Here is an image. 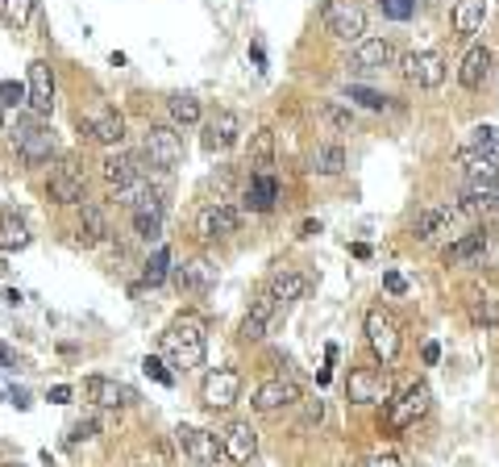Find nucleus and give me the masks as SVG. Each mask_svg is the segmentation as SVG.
Wrapping results in <instances>:
<instances>
[{
	"label": "nucleus",
	"instance_id": "bb28decb",
	"mask_svg": "<svg viewBox=\"0 0 499 467\" xmlns=\"http://www.w3.org/2000/svg\"><path fill=\"white\" fill-rule=\"evenodd\" d=\"M499 205V184H466L458 197V209L462 218H483Z\"/></svg>",
	"mask_w": 499,
	"mask_h": 467
},
{
	"label": "nucleus",
	"instance_id": "39448f33",
	"mask_svg": "<svg viewBox=\"0 0 499 467\" xmlns=\"http://www.w3.org/2000/svg\"><path fill=\"white\" fill-rule=\"evenodd\" d=\"M363 326H366V342H371L374 359H379V363H395V355H400V347H404L400 321H395L383 305H374V309H366Z\"/></svg>",
	"mask_w": 499,
	"mask_h": 467
},
{
	"label": "nucleus",
	"instance_id": "c85d7f7f",
	"mask_svg": "<svg viewBox=\"0 0 499 467\" xmlns=\"http://www.w3.org/2000/svg\"><path fill=\"white\" fill-rule=\"evenodd\" d=\"M75 234H79V242L84 247H100V242H108V218H105V209L100 205H79V226H75Z\"/></svg>",
	"mask_w": 499,
	"mask_h": 467
},
{
	"label": "nucleus",
	"instance_id": "0eeeda50",
	"mask_svg": "<svg viewBox=\"0 0 499 467\" xmlns=\"http://www.w3.org/2000/svg\"><path fill=\"white\" fill-rule=\"evenodd\" d=\"M429 405H433L429 384H421V380H416L412 388H404L400 397L392 401V409H387V434H400V430L416 426V421L429 413Z\"/></svg>",
	"mask_w": 499,
	"mask_h": 467
},
{
	"label": "nucleus",
	"instance_id": "f8f14e48",
	"mask_svg": "<svg viewBox=\"0 0 499 467\" xmlns=\"http://www.w3.org/2000/svg\"><path fill=\"white\" fill-rule=\"evenodd\" d=\"M84 401H92L96 409H129L137 405V388L113 376H88L84 380Z\"/></svg>",
	"mask_w": 499,
	"mask_h": 467
},
{
	"label": "nucleus",
	"instance_id": "ea45409f",
	"mask_svg": "<svg viewBox=\"0 0 499 467\" xmlns=\"http://www.w3.org/2000/svg\"><path fill=\"white\" fill-rule=\"evenodd\" d=\"M321 121L329 129H337V134H350V129H354V109H345V105H337V100H324V105H321Z\"/></svg>",
	"mask_w": 499,
	"mask_h": 467
},
{
	"label": "nucleus",
	"instance_id": "4be33fe9",
	"mask_svg": "<svg viewBox=\"0 0 499 467\" xmlns=\"http://www.w3.org/2000/svg\"><path fill=\"white\" fill-rule=\"evenodd\" d=\"M400 63V50L392 38H363L354 46V67L358 71H387Z\"/></svg>",
	"mask_w": 499,
	"mask_h": 467
},
{
	"label": "nucleus",
	"instance_id": "423d86ee",
	"mask_svg": "<svg viewBox=\"0 0 499 467\" xmlns=\"http://www.w3.org/2000/svg\"><path fill=\"white\" fill-rule=\"evenodd\" d=\"M324 30L337 42H354L358 46L366 38V9L358 0H329L324 5Z\"/></svg>",
	"mask_w": 499,
	"mask_h": 467
},
{
	"label": "nucleus",
	"instance_id": "4468645a",
	"mask_svg": "<svg viewBox=\"0 0 499 467\" xmlns=\"http://www.w3.org/2000/svg\"><path fill=\"white\" fill-rule=\"evenodd\" d=\"M458 221H462L458 205H429V209L416 213L412 234H416V242H441V239H450Z\"/></svg>",
	"mask_w": 499,
	"mask_h": 467
},
{
	"label": "nucleus",
	"instance_id": "ddd939ff",
	"mask_svg": "<svg viewBox=\"0 0 499 467\" xmlns=\"http://www.w3.org/2000/svg\"><path fill=\"white\" fill-rule=\"evenodd\" d=\"M25 105H30L34 117H50L55 113V67L46 59L30 63V80H25Z\"/></svg>",
	"mask_w": 499,
	"mask_h": 467
},
{
	"label": "nucleus",
	"instance_id": "2f4dec72",
	"mask_svg": "<svg viewBox=\"0 0 499 467\" xmlns=\"http://www.w3.org/2000/svg\"><path fill=\"white\" fill-rule=\"evenodd\" d=\"M245 159H250V168L254 171H271V163H274V129L271 126H258L254 134H250Z\"/></svg>",
	"mask_w": 499,
	"mask_h": 467
},
{
	"label": "nucleus",
	"instance_id": "864d4df0",
	"mask_svg": "<svg viewBox=\"0 0 499 467\" xmlns=\"http://www.w3.org/2000/svg\"><path fill=\"white\" fill-rule=\"evenodd\" d=\"M300 234H304V239H313V234H321V221H304V226H300Z\"/></svg>",
	"mask_w": 499,
	"mask_h": 467
},
{
	"label": "nucleus",
	"instance_id": "e433bc0d",
	"mask_svg": "<svg viewBox=\"0 0 499 467\" xmlns=\"http://www.w3.org/2000/svg\"><path fill=\"white\" fill-rule=\"evenodd\" d=\"M163 213L166 209H134L129 218H134V234L142 242H158L163 239Z\"/></svg>",
	"mask_w": 499,
	"mask_h": 467
},
{
	"label": "nucleus",
	"instance_id": "a211bd4d",
	"mask_svg": "<svg viewBox=\"0 0 499 467\" xmlns=\"http://www.w3.org/2000/svg\"><path fill=\"white\" fill-rule=\"evenodd\" d=\"M279 300L271 297V292H258L254 300H250V309H245V318H242V330H237V334H242L245 342H258V339H266V334H271V326L274 321H279Z\"/></svg>",
	"mask_w": 499,
	"mask_h": 467
},
{
	"label": "nucleus",
	"instance_id": "de8ad7c7",
	"mask_svg": "<svg viewBox=\"0 0 499 467\" xmlns=\"http://www.w3.org/2000/svg\"><path fill=\"white\" fill-rule=\"evenodd\" d=\"M0 368H21L17 350H9V347H5V342H0Z\"/></svg>",
	"mask_w": 499,
	"mask_h": 467
},
{
	"label": "nucleus",
	"instance_id": "a18cd8bd",
	"mask_svg": "<svg viewBox=\"0 0 499 467\" xmlns=\"http://www.w3.org/2000/svg\"><path fill=\"white\" fill-rule=\"evenodd\" d=\"M324 421V401H304V418H300V430H313Z\"/></svg>",
	"mask_w": 499,
	"mask_h": 467
},
{
	"label": "nucleus",
	"instance_id": "20e7f679",
	"mask_svg": "<svg viewBox=\"0 0 499 467\" xmlns=\"http://www.w3.org/2000/svg\"><path fill=\"white\" fill-rule=\"evenodd\" d=\"M184 159V138L175 126H146L142 129V163L155 171H175Z\"/></svg>",
	"mask_w": 499,
	"mask_h": 467
},
{
	"label": "nucleus",
	"instance_id": "5fc2aeb1",
	"mask_svg": "<svg viewBox=\"0 0 499 467\" xmlns=\"http://www.w3.org/2000/svg\"><path fill=\"white\" fill-rule=\"evenodd\" d=\"M0 134H5V109H0Z\"/></svg>",
	"mask_w": 499,
	"mask_h": 467
},
{
	"label": "nucleus",
	"instance_id": "4c0bfd02",
	"mask_svg": "<svg viewBox=\"0 0 499 467\" xmlns=\"http://www.w3.org/2000/svg\"><path fill=\"white\" fill-rule=\"evenodd\" d=\"M166 276H171V250L155 247V255H150L146 268H142V284H146V289H158Z\"/></svg>",
	"mask_w": 499,
	"mask_h": 467
},
{
	"label": "nucleus",
	"instance_id": "1a4fd4ad",
	"mask_svg": "<svg viewBox=\"0 0 499 467\" xmlns=\"http://www.w3.org/2000/svg\"><path fill=\"white\" fill-rule=\"evenodd\" d=\"M237 229H242V213L225 200H208L205 209L196 213V234L205 242H221V239H234Z\"/></svg>",
	"mask_w": 499,
	"mask_h": 467
},
{
	"label": "nucleus",
	"instance_id": "09e8293b",
	"mask_svg": "<svg viewBox=\"0 0 499 467\" xmlns=\"http://www.w3.org/2000/svg\"><path fill=\"white\" fill-rule=\"evenodd\" d=\"M46 401H55V405H67V401H71V388H67V384H55Z\"/></svg>",
	"mask_w": 499,
	"mask_h": 467
},
{
	"label": "nucleus",
	"instance_id": "5701e85b",
	"mask_svg": "<svg viewBox=\"0 0 499 467\" xmlns=\"http://www.w3.org/2000/svg\"><path fill=\"white\" fill-rule=\"evenodd\" d=\"M491 247V234L487 229H470V234H462V239H454L450 247L441 250V263L445 268H458V263H474V259H483Z\"/></svg>",
	"mask_w": 499,
	"mask_h": 467
},
{
	"label": "nucleus",
	"instance_id": "2eb2a0df",
	"mask_svg": "<svg viewBox=\"0 0 499 467\" xmlns=\"http://www.w3.org/2000/svg\"><path fill=\"white\" fill-rule=\"evenodd\" d=\"M79 134L105 150H117L125 142V117L117 109H100L92 117H79Z\"/></svg>",
	"mask_w": 499,
	"mask_h": 467
},
{
	"label": "nucleus",
	"instance_id": "a19ab883",
	"mask_svg": "<svg viewBox=\"0 0 499 467\" xmlns=\"http://www.w3.org/2000/svg\"><path fill=\"white\" fill-rule=\"evenodd\" d=\"M345 100H358L363 109H374V113H383L392 105V96H383V92H374V88H363V84H345Z\"/></svg>",
	"mask_w": 499,
	"mask_h": 467
},
{
	"label": "nucleus",
	"instance_id": "473e14b6",
	"mask_svg": "<svg viewBox=\"0 0 499 467\" xmlns=\"http://www.w3.org/2000/svg\"><path fill=\"white\" fill-rule=\"evenodd\" d=\"M466 305H470V318L479 321V326H495L499 321V292L491 289H466Z\"/></svg>",
	"mask_w": 499,
	"mask_h": 467
},
{
	"label": "nucleus",
	"instance_id": "aec40b11",
	"mask_svg": "<svg viewBox=\"0 0 499 467\" xmlns=\"http://www.w3.org/2000/svg\"><path fill=\"white\" fill-rule=\"evenodd\" d=\"M221 447H225V459L237 467H245L250 459L258 455V434L250 421H229L225 430H221Z\"/></svg>",
	"mask_w": 499,
	"mask_h": 467
},
{
	"label": "nucleus",
	"instance_id": "cd10ccee",
	"mask_svg": "<svg viewBox=\"0 0 499 467\" xmlns=\"http://www.w3.org/2000/svg\"><path fill=\"white\" fill-rule=\"evenodd\" d=\"M266 292H271L279 305H292V300H300L304 292H308V276H304L300 268H279L271 276V284H266Z\"/></svg>",
	"mask_w": 499,
	"mask_h": 467
},
{
	"label": "nucleus",
	"instance_id": "6e6d98bb",
	"mask_svg": "<svg viewBox=\"0 0 499 467\" xmlns=\"http://www.w3.org/2000/svg\"><path fill=\"white\" fill-rule=\"evenodd\" d=\"M5 467H25V463H5Z\"/></svg>",
	"mask_w": 499,
	"mask_h": 467
},
{
	"label": "nucleus",
	"instance_id": "9b49d317",
	"mask_svg": "<svg viewBox=\"0 0 499 467\" xmlns=\"http://www.w3.org/2000/svg\"><path fill=\"white\" fill-rule=\"evenodd\" d=\"M175 442L184 451V459H192L196 467H213L216 459H225V447L213 430H200V426H179L175 430Z\"/></svg>",
	"mask_w": 499,
	"mask_h": 467
},
{
	"label": "nucleus",
	"instance_id": "c03bdc74",
	"mask_svg": "<svg viewBox=\"0 0 499 467\" xmlns=\"http://www.w3.org/2000/svg\"><path fill=\"white\" fill-rule=\"evenodd\" d=\"M142 371H146L150 380H158V384H163V388H171V384H175V376H171V371L163 368V359H155V355H146V363H142Z\"/></svg>",
	"mask_w": 499,
	"mask_h": 467
},
{
	"label": "nucleus",
	"instance_id": "f704fd0d",
	"mask_svg": "<svg viewBox=\"0 0 499 467\" xmlns=\"http://www.w3.org/2000/svg\"><path fill=\"white\" fill-rule=\"evenodd\" d=\"M166 113H171V121L175 126H200V117H205V109H200L196 96H187V92H175V96H166Z\"/></svg>",
	"mask_w": 499,
	"mask_h": 467
},
{
	"label": "nucleus",
	"instance_id": "8fccbe9b",
	"mask_svg": "<svg viewBox=\"0 0 499 467\" xmlns=\"http://www.w3.org/2000/svg\"><path fill=\"white\" fill-rule=\"evenodd\" d=\"M366 467H400V459L395 455H371L366 459Z\"/></svg>",
	"mask_w": 499,
	"mask_h": 467
},
{
	"label": "nucleus",
	"instance_id": "7c9ffc66",
	"mask_svg": "<svg viewBox=\"0 0 499 467\" xmlns=\"http://www.w3.org/2000/svg\"><path fill=\"white\" fill-rule=\"evenodd\" d=\"M308 171L313 176H342L345 171V147L342 142H316L308 155Z\"/></svg>",
	"mask_w": 499,
	"mask_h": 467
},
{
	"label": "nucleus",
	"instance_id": "c9c22d12",
	"mask_svg": "<svg viewBox=\"0 0 499 467\" xmlns=\"http://www.w3.org/2000/svg\"><path fill=\"white\" fill-rule=\"evenodd\" d=\"M34 9H38V0H0V21L9 30H25L34 21Z\"/></svg>",
	"mask_w": 499,
	"mask_h": 467
},
{
	"label": "nucleus",
	"instance_id": "f257e3e1",
	"mask_svg": "<svg viewBox=\"0 0 499 467\" xmlns=\"http://www.w3.org/2000/svg\"><path fill=\"white\" fill-rule=\"evenodd\" d=\"M158 347H163V355L171 359V368L179 371H192L205 363V350H208V326L200 313H192V309H184V313H175L171 318V326L158 334Z\"/></svg>",
	"mask_w": 499,
	"mask_h": 467
},
{
	"label": "nucleus",
	"instance_id": "58836bf2",
	"mask_svg": "<svg viewBox=\"0 0 499 467\" xmlns=\"http://www.w3.org/2000/svg\"><path fill=\"white\" fill-rule=\"evenodd\" d=\"M462 150H470V155H495L499 159V134L491 126H474L470 138L462 142Z\"/></svg>",
	"mask_w": 499,
	"mask_h": 467
},
{
	"label": "nucleus",
	"instance_id": "dca6fc26",
	"mask_svg": "<svg viewBox=\"0 0 499 467\" xmlns=\"http://www.w3.org/2000/svg\"><path fill=\"white\" fill-rule=\"evenodd\" d=\"M400 71L416 88H429V92L445 84V59H441L437 50H412V55H404Z\"/></svg>",
	"mask_w": 499,
	"mask_h": 467
},
{
	"label": "nucleus",
	"instance_id": "37998d69",
	"mask_svg": "<svg viewBox=\"0 0 499 467\" xmlns=\"http://www.w3.org/2000/svg\"><path fill=\"white\" fill-rule=\"evenodd\" d=\"M379 5H383V13L395 21H408L412 13H416V0H379Z\"/></svg>",
	"mask_w": 499,
	"mask_h": 467
},
{
	"label": "nucleus",
	"instance_id": "a878e982",
	"mask_svg": "<svg viewBox=\"0 0 499 467\" xmlns=\"http://www.w3.org/2000/svg\"><path fill=\"white\" fill-rule=\"evenodd\" d=\"M491 76V50L487 46H470L466 55H462V67H458V84L466 92L483 88V80Z\"/></svg>",
	"mask_w": 499,
	"mask_h": 467
},
{
	"label": "nucleus",
	"instance_id": "b1692460",
	"mask_svg": "<svg viewBox=\"0 0 499 467\" xmlns=\"http://www.w3.org/2000/svg\"><path fill=\"white\" fill-rule=\"evenodd\" d=\"M274 200H279V179H274L271 171H254L250 184H245V192H242V205L250 213H271Z\"/></svg>",
	"mask_w": 499,
	"mask_h": 467
},
{
	"label": "nucleus",
	"instance_id": "7ed1b4c3",
	"mask_svg": "<svg viewBox=\"0 0 499 467\" xmlns=\"http://www.w3.org/2000/svg\"><path fill=\"white\" fill-rule=\"evenodd\" d=\"M46 200L59 205V209H71V205H88V176L79 168V159H63L50 168L46 176Z\"/></svg>",
	"mask_w": 499,
	"mask_h": 467
},
{
	"label": "nucleus",
	"instance_id": "f3484780",
	"mask_svg": "<svg viewBox=\"0 0 499 467\" xmlns=\"http://www.w3.org/2000/svg\"><path fill=\"white\" fill-rule=\"evenodd\" d=\"M304 392L300 384H295L292 376H274V380H263V384L254 388V397H250V405H254V413H279L284 405H295Z\"/></svg>",
	"mask_w": 499,
	"mask_h": 467
},
{
	"label": "nucleus",
	"instance_id": "79ce46f5",
	"mask_svg": "<svg viewBox=\"0 0 499 467\" xmlns=\"http://www.w3.org/2000/svg\"><path fill=\"white\" fill-rule=\"evenodd\" d=\"M96 430H100V418H96V413H84L79 421H71V430H67V447H75V442H88V438H96Z\"/></svg>",
	"mask_w": 499,
	"mask_h": 467
},
{
	"label": "nucleus",
	"instance_id": "9d476101",
	"mask_svg": "<svg viewBox=\"0 0 499 467\" xmlns=\"http://www.w3.org/2000/svg\"><path fill=\"white\" fill-rule=\"evenodd\" d=\"M345 397L354 405H383V401H395L392 397V376H383L374 368H354L350 380H345Z\"/></svg>",
	"mask_w": 499,
	"mask_h": 467
},
{
	"label": "nucleus",
	"instance_id": "72a5a7b5",
	"mask_svg": "<svg viewBox=\"0 0 499 467\" xmlns=\"http://www.w3.org/2000/svg\"><path fill=\"white\" fill-rule=\"evenodd\" d=\"M0 247L5 250H25L30 247V226H25L13 209L0 213Z\"/></svg>",
	"mask_w": 499,
	"mask_h": 467
},
{
	"label": "nucleus",
	"instance_id": "412c9836",
	"mask_svg": "<svg viewBox=\"0 0 499 467\" xmlns=\"http://www.w3.org/2000/svg\"><path fill=\"white\" fill-rule=\"evenodd\" d=\"M242 142V117L234 109H216L205 121V150H229Z\"/></svg>",
	"mask_w": 499,
	"mask_h": 467
},
{
	"label": "nucleus",
	"instance_id": "6e6552de",
	"mask_svg": "<svg viewBox=\"0 0 499 467\" xmlns=\"http://www.w3.org/2000/svg\"><path fill=\"white\" fill-rule=\"evenodd\" d=\"M242 397V371L237 368H213L200 384V405L213 409V413H225V409L237 405Z\"/></svg>",
	"mask_w": 499,
	"mask_h": 467
},
{
	"label": "nucleus",
	"instance_id": "3c124183",
	"mask_svg": "<svg viewBox=\"0 0 499 467\" xmlns=\"http://www.w3.org/2000/svg\"><path fill=\"white\" fill-rule=\"evenodd\" d=\"M9 397L17 409H30V392H25V388H9Z\"/></svg>",
	"mask_w": 499,
	"mask_h": 467
},
{
	"label": "nucleus",
	"instance_id": "6ab92c4d",
	"mask_svg": "<svg viewBox=\"0 0 499 467\" xmlns=\"http://www.w3.org/2000/svg\"><path fill=\"white\" fill-rule=\"evenodd\" d=\"M100 179H105L113 192L129 188V184H137L142 179V159L137 155H129V150H105V159H100Z\"/></svg>",
	"mask_w": 499,
	"mask_h": 467
},
{
	"label": "nucleus",
	"instance_id": "f03ea898",
	"mask_svg": "<svg viewBox=\"0 0 499 467\" xmlns=\"http://www.w3.org/2000/svg\"><path fill=\"white\" fill-rule=\"evenodd\" d=\"M9 142H13V155L21 159V168H46V163L55 159V150H59L55 129L38 126V117H34V121H17V126L9 129Z\"/></svg>",
	"mask_w": 499,
	"mask_h": 467
},
{
	"label": "nucleus",
	"instance_id": "c756f323",
	"mask_svg": "<svg viewBox=\"0 0 499 467\" xmlns=\"http://www.w3.org/2000/svg\"><path fill=\"white\" fill-rule=\"evenodd\" d=\"M483 17H487V0H454L450 21H454V34H458V38H474Z\"/></svg>",
	"mask_w": 499,
	"mask_h": 467
},
{
	"label": "nucleus",
	"instance_id": "49530a36",
	"mask_svg": "<svg viewBox=\"0 0 499 467\" xmlns=\"http://www.w3.org/2000/svg\"><path fill=\"white\" fill-rule=\"evenodd\" d=\"M383 289L392 292V297H404V292H408V279H404L400 271H383Z\"/></svg>",
	"mask_w": 499,
	"mask_h": 467
},
{
	"label": "nucleus",
	"instance_id": "603ef678",
	"mask_svg": "<svg viewBox=\"0 0 499 467\" xmlns=\"http://www.w3.org/2000/svg\"><path fill=\"white\" fill-rule=\"evenodd\" d=\"M421 355H424V363H429V368H433V363H437V359H441V347H437V342H424V350H421Z\"/></svg>",
	"mask_w": 499,
	"mask_h": 467
},
{
	"label": "nucleus",
	"instance_id": "393cba45",
	"mask_svg": "<svg viewBox=\"0 0 499 467\" xmlns=\"http://www.w3.org/2000/svg\"><path fill=\"white\" fill-rule=\"evenodd\" d=\"M175 284H179V292H192V297H205V292L216 284V268H213V263H208V259H187L184 268L175 271Z\"/></svg>",
	"mask_w": 499,
	"mask_h": 467
}]
</instances>
